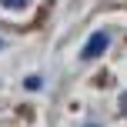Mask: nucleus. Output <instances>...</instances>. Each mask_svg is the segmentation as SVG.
<instances>
[{
  "mask_svg": "<svg viewBox=\"0 0 127 127\" xmlns=\"http://www.w3.org/2000/svg\"><path fill=\"white\" fill-rule=\"evenodd\" d=\"M107 47H110V33H94V37H90L87 40V44H84V50H80V57L84 60H94V57H100V54L104 50H107Z\"/></svg>",
  "mask_w": 127,
  "mask_h": 127,
  "instance_id": "nucleus-1",
  "label": "nucleus"
},
{
  "mask_svg": "<svg viewBox=\"0 0 127 127\" xmlns=\"http://www.w3.org/2000/svg\"><path fill=\"white\" fill-rule=\"evenodd\" d=\"M0 7H7V10H24L27 0H0Z\"/></svg>",
  "mask_w": 127,
  "mask_h": 127,
  "instance_id": "nucleus-2",
  "label": "nucleus"
},
{
  "mask_svg": "<svg viewBox=\"0 0 127 127\" xmlns=\"http://www.w3.org/2000/svg\"><path fill=\"white\" fill-rule=\"evenodd\" d=\"M87 127H97V124H87Z\"/></svg>",
  "mask_w": 127,
  "mask_h": 127,
  "instance_id": "nucleus-3",
  "label": "nucleus"
}]
</instances>
